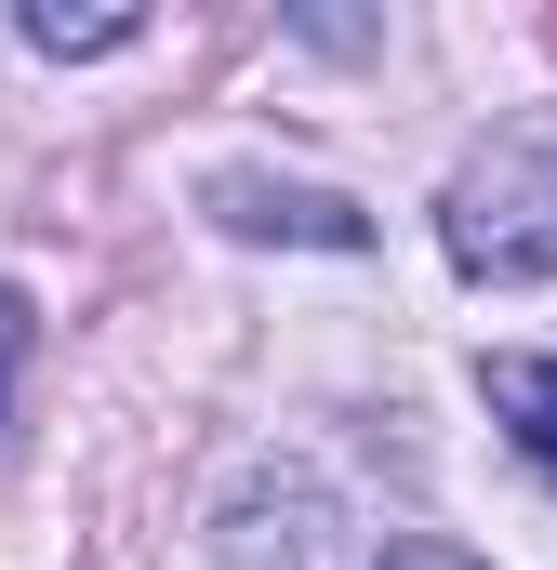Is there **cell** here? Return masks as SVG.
<instances>
[{
    "instance_id": "6da1fadb",
    "label": "cell",
    "mask_w": 557,
    "mask_h": 570,
    "mask_svg": "<svg viewBox=\"0 0 557 570\" xmlns=\"http://www.w3.org/2000/svg\"><path fill=\"white\" fill-rule=\"evenodd\" d=\"M438 239H451L465 279H491V292L557 279V120H505L491 146H465V173L438 199Z\"/></svg>"
},
{
    "instance_id": "7a4b0ae2",
    "label": "cell",
    "mask_w": 557,
    "mask_h": 570,
    "mask_svg": "<svg viewBox=\"0 0 557 570\" xmlns=\"http://www.w3.org/2000/svg\"><path fill=\"white\" fill-rule=\"evenodd\" d=\"M213 226H240V239H305V253H359V239H372L359 199L278 186V173H213Z\"/></svg>"
},
{
    "instance_id": "3957f363",
    "label": "cell",
    "mask_w": 557,
    "mask_h": 570,
    "mask_svg": "<svg viewBox=\"0 0 557 570\" xmlns=\"http://www.w3.org/2000/svg\"><path fill=\"white\" fill-rule=\"evenodd\" d=\"M213 544H226V558H253V570H305L319 558V491H305V478H278V504L266 491H240V504H226V518H213Z\"/></svg>"
},
{
    "instance_id": "277c9868",
    "label": "cell",
    "mask_w": 557,
    "mask_h": 570,
    "mask_svg": "<svg viewBox=\"0 0 557 570\" xmlns=\"http://www.w3.org/2000/svg\"><path fill=\"white\" fill-rule=\"evenodd\" d=\"M491 412H505L518 451L557 478V358H491Z\"/></svg>"
},
{
    "instance_id": "5b68a950",
    "label": "cell",
    "mask_w": 557,
    "mask_h": 570,
    "mask_svg": "<svg viewBox=\"0 0 557 570\" xmlns=\"http://www.w3.org/2000/svg\"><path fill=\"white\" fill-rule=\"evenodd\" d=\"M27 40L53 53V67H80V53H120V40H146V13H67V0H27Z\"/></svg>"
},
{
    "instance_id": "8992f818",
    "label": "cell",
    "mask_w": 557,
    "mask_h": 570,
    "mask_svg": "<svg viewBox=\"0 0 557 570\" xmlns=\"http://www.w3.org/2000/svg\"><path fill=\"white\" fill-rule=\"evenodd\" d=\"M13 358H27V305L0 292V412H13Z\"/></svg>"
},
{
    "instance_id": "52a82bcc",
    "label": "cell",
    "mask_w": 557,
    "mask_h": 570,
    "mask_svg": "<svg viewBox=\"0 0 557 570\" xmlns=\"http://www.w3.org/2000/svg\"><path fill=\"white\" fill-rule=\"evenodd\" d=\"M385 570H478L465 544H385Z\"/></svg>"
}]
</instances>
